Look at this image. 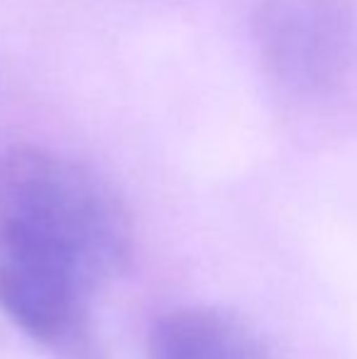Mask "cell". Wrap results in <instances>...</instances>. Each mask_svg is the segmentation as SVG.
<instances>
[{
	"mask_svg": "<svg viewBox=\"0 0 357 359\" xmlns=\"http://www.w3.org/2000/svg\"><path fill=\"white\" fill-rule=\"evenodd\" d=\"M130 250V217L95 171L42 147L0 154V311L32 340H81Z\"/></svg>",
	"mask_w": 357,
	"mask_h": 359,
	"instance_id": "cell-1",
	"label": "cell"
},
{
	"mask_svg": "<svg viewBox=\"0 0 357 359\" xmlns=\"http://www.w3.org/2000/svg\"><path fill=\"white\" fill-rule=\"evenodd\" d=\"M264 64L301 93L335 86L355 54V20L343 0H269L257 20Z\"/></svg>",
	"mask_w": 357,
	"mask_h": 359,
	"instance_id": "cell-2",
	"label": "cell"
},
{
	"mask_svg": "<svg viewBox=\"0 0 357 359\" xmlns=\"http://www.w3.org/2000/svg\"><path fill=\"white\" fill-rule=\"evenodd\" d=\"M147 359H269L262 337L235 313L210 306L174 308L147 332Z\"/></svg>",
	"mask_w": 357,
	"mask_h": 359,
	"instance_id": "cell-3",
	"label": "cell"
}]
</instances>
